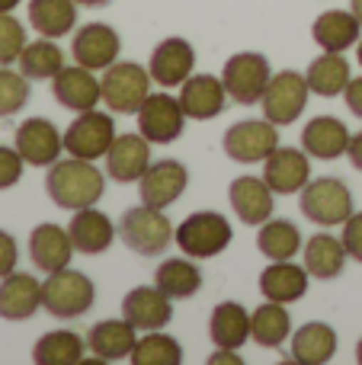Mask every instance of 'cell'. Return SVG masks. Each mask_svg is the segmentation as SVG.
Masks as SVG:
<instances>
[{
	"label": "cell",
	"instance_id": "6da1fadb",
	"mask_svg": "<svg viewBox=\"0 0 362 365\" xmlns=\"http://www.w3.org/2000/svg\"><path fill=\"white\" fill-rule=\"evenodd\" d=\"M45 192L55 202L58 208H90L103 199L106 192V177L100 167H93V160L83 158H68V160H55L45 173Z\"/></svg>",
	"mask_w": 362,
	"mask_h": 365
},
{
	"label": "cell",
	"instance_id": "7a4b0ae2",
	"mask_svg": "<svg viewBox=\"0 0 362 365\" xmlns=\"http://www.w3.org/2000/svg\"><path fill=\"white\" fill-rule=\"evenodd\" d=\"M93 302H96L93 279L71 269V266L48 272V279L42 282V308L58 321H74V317L87 314L93 308Z\"/></svg>",
	"mask_w": 362,
	"mask_h": 365
},
{
	"label": "cell",
	"instance_id": "3957f363",
	"mask_svg": "<svg viewBox=\"0 0 362 365\" xmlns=\"http://www.w3.org/2000/svg\"><path fill=\"white\" fill-rule=\"evenodd\" d=\"M119 237L128 250H135L138 257H157L170 247L173 240V225L164 215V208L151 205H135L125 208L119 218Z\"/></svg>",
	"mask_w": 362,
	"mask_h": 365
},
{
	"label": "cell",
	"instance_id": "277c9868",
	"mask_svg": "<svg viewBox=\"0 0 362 365\" xmlns=\"http://www.w3.org/2000/svg\"><path fill=\"white\" fill-rule=\"evenodd\" d=\"M177 247L192 259H212L218 253H224L234 240L231 221L222 212H192L186 221H180V227L173 231Z\"/></svg>",
	"mask_w": 362,
	"mask_h": 365
},
{
	"label": "cell",
	"instance_id": "5b68a950",
	"mask_svg": "<svg viewBox=\"0 0 362 365\" xmlns=\"http://www.w3.org/2000/svg\"><path fill=\"white\" fill-rule=\"evenodd\" d=\"M103 103L109 113L132 115L151 96V71L135 61H115L103 71Z\"/></svg>",
	"mask_w": 362,
	"mask_h": 365
},
{
	"label": "cell",
	"instance_id": "8992f818",
	"mask_svg": "<svg viewBox=\"0 0 362 365\" xmlns=\"http://www.w3.org/2000/svg\"><path fill=\"white\" fill-rule=\"evenodd\" d=\"M301 215L321 227L343 225L353 215V192L343 180L337 177H318L308 180V186L299 192Z\"/></svg>",
	"mask_w": 362,
	"mask_h": 365
},
{
	"label": "cell",
	"instance_id": "52a82bcc",
	"mask_svg": "<svg viewBox=\"0 0 362 365\" xmlns=\"http://www.w3.org/2000/svg\"><path fill=\"white\" fill-rule=\"evenodd\" d=\"M269 77H273V71H269L267 55H260V51H237L222 68L224 90L241 106H254L257 100H263Z\"/></svg>",
	"mask_w": 362,
	"mask_h": 365
},
{
	"label": "cell",
	"instance_id": "ba28073f",
	"mask_svg": "<svg viewBox=\"0 0 362 365\" xmlns=\"http://www.w3.org/2000/svg\"><path fill=\"white\" fill-rule=\"evenodd\" d=\"M308 77L299 71H282L273 74L267 83V93H263V119H269L273 125H292L295 119H301L308 106Z\"/></svg>",
	"mask_w": 362,
	"mask_h": 365
},
{
	"label": "cell",
	"instance_id": "9c48e42d",
	"mask_svg": "<svg viewBox=\"0 0 362 365\" xmlns=\"http://www.w3.org/2000/svg\"><path fill=\"white\" fill-rule=\"evenodd\" d=\"M115 141V122L109 113L100 109H87L81 113L64 132V151L71 158H83V160H100L106 158L109 145Z\"/></svg>",
	"mask_w": 362,
	"mask_h": 365
},
{
	"label": "cell",
	"instance_id": "30bf717a",
	"mask_svg": "<svg viewBox=\"0 0 362 365\" xmlns=\"http://www.w3.org/2000/svg\"><path fill=\"white\" fill-rule=\"evenodd\" d=\"M279 148V125L269 119H244L224 132V154L237 164H260Z\"/></svg>",
	"mask_w": 362,
	"mask_h": 365
},
{
	"label": "cell",
	"instance_id": "8fae6325",
	"mask_svg": "<svg viewBox=\"0 0 362 365\" xmlns=\"http://www.w3.org/2000/svg\"><path fill=\"white\" fill-rule=\"evenodd\" d=\"M135 115H138V132L151 145H173L186 128L183 103L170 93H151Z\"/></svg>",
	"mask_w": 362,
	"mask_h": 365
},
{
	"label": "cell",
	"instance_id": "7c38bea8",
	"mask_svg": "<svg viewBox=\"0 0 362 365\" xmlns=\"http://www.w3.org/2000/svg\"><path fill=\"white\" fill-rule=\"evenodd\" d=\"M13 148L23 154V160L29 167H51L64 151V135L58 132L51 119L36 115V119H26L16 128Z\"/></svg>",
	"mask_w": 362,
	"mask_h": 365
},
{
	"label": "cell",
	"instance_id": "4fadbf2b",
	"mask_svg": "<svg viewBox=\"0 0 362 365\" xmlns=\"http://www.w3.org/2000/svg\"><path fill=\"white\" fill-rule=\"evenodd\" d=\"M190 186V170H186L180 160H154L145 170V177L138 180V195L145 205L151 208H170L180 195Z\"/></svg>",
	"mask_w": 362,
	"mask_h": 365
},
{
	"label": "cell",
	"instance_id": "5bb4252c",
	"mask_svg": "<svg viewBox=\"0 0 362 365\" xmlns=\"http://www.w3.org/2000/svg\"><path fill=\"white\" fill-rule=\"evenodd\" d=\"M263 180L276 195L301 192L311 180V154L305 148H276L263 160Z\"/></svg>",
	"mask_w": 362,
	"mask_h": 365
},
{
	"label": "cell",
	"instance_id": "9a60e30c",
	"mask_svg": "<svg viewBox=\"0 0 362 365\" xmlns=\"http://www.w3.org/2000/svg\"><path fill=\"white\" fill-rule=\"evenodd\" d=\"M122 51V38L113 26L106 23H87L77 29L74 42H71V55H74L77 64L90 71H106L109 64L119 61Z\"/></svg>",
	"mask_w": 362,
	"mask_h": 365
},
{
	"label": "cell",
	"instance_id": "2e32d148",
	"mask_svg": "<svg viewBox=\"0 0 362 365\" xmlns=\"http://www.w3.org/2000/svg\"><path fill=\"white\" fill-rule=\"evenodd\" d=\"M51 93L71 113H87V109H96L103 100V83L93 77V71L83 68V64L74 61V68L64 64L55 77H51Z\"/></svg>",
	"mask_w": 362,
	"mask_h": 365
},
{
	"label": "cell",
	"instance_id": "e0dca14e",
	"mask_svg": "<svg viewBox=\"0 0 362 365\" xmlns=\"http://www.w3.org/2000/svg\"><path fill=\"white\" fill-rule=\"evenodd\" d=\"M173 298H167L157 285H138L122 298V317L135 330H164L173 317Z\"/></svg>",
	"mask_w": 362,
	"mask_h": 365
},
{
	"label": "cell",
	"instance_id": "ac0fdd59",
	"mask_svg": "<svg viewBox=\"0 0 362 365\" xmlns=\"http://www.w3.org/2000/svg\"><path fill=\"white\" fill-rule=\"evenodd\" d=\"M151 167V141L145 135H115V141L106 151V173L115 182H138Z\"/></svg>",
	"mask_w": 362,
	"mask_h": 365
},
{
	"label": "cell",
	"instance_id": "d6986e66",
	"mask_svg": "<svg viewBox=\"0 0 362 365\" xmlns=\"http://www.w3.org/2000/svg\"><path fill=\"white\" fill-rule=\"evenodd\" d=\"M228 202L244 225L257 227L273 218L276 192L269 189V182L263 177H237V180H231V186H228Z\"/></svg>",
	"mask_w": 362,
	"mask_h": 365
},
{
	"label": "cell",
	"instance_id": "ffe728a7",
	"mask_svg": "<svg viewBox=\"0 0 362 365\" xmlns=\"http://www.w3.org/2000/svg\"><path fill=\"white\" fill-rule=\"evenodd\" d=\"M192 68H196V51L180 36H170L154 45L151 64H148L151 81L160 83V87H180V83L192 74Z\"/></svg>",
	"mask_w": 362,
	"mask_h": 365
},
{
	"label": "cell",
	"instance_id": "44dd1931",
	"mask_svg": "<svg viewBox=\"0 0 362 365\" xmlns=\"http://www.w3.org/2000/svg\"><path fill=\"white\" fill-rule=\"evenodd\" d=\"M180 103H183L186 119H215L222 115L224 103H228V90H224L222 77L212 74H190L180 83Z\"/></svg>",
	"mask_w": 362,
	"mask_h": 365
},
{
	"label": "cell",
	"instance_id": "7402d4cb",
	"mask_svg": "<svg viewBox=\"0 0 362 365\" xmlns=\"http://www.w3.org/2000/svg\"><path fill=\"white\" fill-rule=\"evenodd\" d=\"M42 308V282L32 272H16L0 279V317L4 321H29Z\"/></svg>",
	"mask_w": 362,
	"mask_h": 365
},
{
	"label": "cell",
	"instance_id": "603a6c76",
	"mask_svg": "<svg viewBox=\"0 0 362 365\" xmlns=\"http://www.w3.org/2000/svg\"><path fill=\"white\" fill-rule=\"evenodd\" d=\"M29 257H32V263H36L38 272L64 269V266L71 263V257H74V240H71L68 227L51 225V221L32 227V234H29Z\"/></svg>",
	"mask_w": 362,
	"mask_h": 365
},
{
	"label": "cell",
	"instance_id": "cb8c5ba5",
	"mask_svg": "<svg viewBox=\"0 0 362 365\" xmlns=\"http://www.w3.org/2000/svg\"><path fill=\"white\" fill-rule=\"evenodd\" d=\"M68 234L74 240V250L77 253H87V257H96V253H106L115 240V225L106 212L100 208H77L74 218L68 225Z\"/></svg>",
	"mask_w": 362,
	"mask_h": 365
},
{
	"label": "cell",
	"instance_id": "d4e9b609",
	"mask_svg": "<svg viewBox=\"0 0 362 365\" xmlns=\"http://www.w3.org/2000/svg\"><path fill=\"white\" fill-rule=\"evenodd\" d=\"M350 128L337 115H318L301 128V148L311 154L314 160H337L350 148Z\"/></svg>",
	"mask_w": 362,
	"mask_h": 365
},
{
	"label": "cell",
	"instance_id": "484cf974",
	"mask_svg": "<svg viewBox=\"0 0 362 365\" xmlns=\"http://www.w3.org/2000/svg\"><path fill=\"white\" fill-rule=\"evenodd\" d=\"M260 292L267 302H279V304L299 302L308 292V269L295 266L292 259H273L260 272Z\"/></svg>",
	"mask_w": 362,
	"mask_h": 365
},
{
	"label": "cell",
	"instance_id": "4316f807",
	"mask_svg": "<svg viewBox=\"0 0 362 365\" xmlns=\"http://www.w3.org/2000/svg\"><path fill=\"white\" fill-rule=\"evenodd\" d=\"M135 343H138V336H135V327L125 317L122 321H100L87 334V349H93V356L100 362L132 359Z\"/></svg>",
	"mask_w": 362,
	"mask_h": 365
},
{
	"label": "cell",
	"instance_id": "83f0119b",
	"mask_svg": "<svg viewBox=\"0 0 362 365\" xmlns=\"http://www.w3.org/2000/svg\"><path fill=\"white\" fill-rule=\"evenodd\" d=\"M209 336L218 349H241L250 340V311L237 302H222L212 311Z\"/></svg>",
	"mask_w": 362,
	"mask_h": 365
},
{
	"label": "cell",
	"instance_id": "f1b7e54d",
	"mask_svg": "<svg viewBox=\"0 0 362 365\" xmlns=\"http://www.w3.org/2000/svg\"><path fill=\"white\" fill-rule=\"evenodd\" d=\"M337 356V334L331 324L311 321L292 334V359L301 365H324Z\"/></svg>",
	"mask_w": 362,
	"mask_h": 365
},
{
	"label": "cell",
	"instance_id": "f546056e",
	"mask_svg": "<svg viewBox=\"0 0 362 365\" xmlns=\"http://www.w3.org/2000/svg\"><path fill=\"white\" fill-rule=\"evenodd\" d=\"M359 29L362 26L353 16V10H327L314 19L311 36L324 51H340L343 55L346 48H353L359 42Z\"/></svg>",
	"mask_w": 362,
	"mask_h": 365
},
{
	"label": "cell",
	"instance_id": "4dcf8cb0",
	"mask_svg": "<svg viewBox=\"0 0 362 365\" xmlns=\"http://www.w3.org/2000/svg\"><path fill=\"white\" fill-rule=\"evenodd\" d=\"M346 247L343 240H337L333 234H314L305 244V269L314 279H337L346 266Z\"/></svg>",
	"mask_w": 362,
	"mask_h": 365
},
{
	"label": "cell",
	"instance_id": "1f68e13d",
	"mask_svg": "<svg viewBox=\"0 0 362 365\" xmlns=\"http://www.w3.org/2000/svg\"><path fill=\"white\" fill-rule=\"evenodd\" d=\"M154 285H157L160 292H164L167 298H173V302H186V298H192L199 289H202V272H199V266L190 259H164V263L157 266V272H154Z\"/></svg>",
	"mask_w": 362,
	"mask_h": 365
},
{
	"label": "cell",
	"instance_id": "d6a6232c",
	"mask_svg": "<svg viewBox=\"0 0 362 365\" xmlns=\"http://www.w3.org/2000/svg\"><path fill=\"white\" fill-rule=\"evenodd\" d=\"M77 23L74 0H29V26L45 38H64Z\"/></svg>",
	"mask_w": 362,
	"mask_h": 365
},
{
	"label": "cell",
	"instance_id": "836d02e7",
	"mask_svg": "<svg viewBox=\"0 0 362 365\" xmlns=\"http://www.w3.org/2000/svg\"><path fill=\"white\" fill-rule=\"evenodd\" d=\"M83 349H87V340L81 334H74V330H48L32 346V362L36 365H77V362H83Z\"/></svg>",
	"mask_w": 362,
	"mask_h": 365
},
{
	"label": "cell",
	"instance_id": "e575fe53",
	"mask_svg": "<svg viewBox=\"0 0 362 365\" xmlns=\"http://www.w3.org/2000/svg\"><path fill=\"white\" fill-rule=\"evenodd\" d=\"M250 336L267 349H279L292 336V317H289L286 304L267 302L257 311H250Z\"/></svg>",
	"mask_w": 362,
	"mask_h": 365
},
{
	"label": "cell",
	"instance_id": "d590c367",
	"mask_svg": "<svg viewBox=\"0 0 362 365\" xmlns=\"http://www.w3.org/2000/svg\"><path fill=\"white\" fill-rule=\"evenodd\" d=\"M308 87H311V93L318 96H337L346 90V83L353 81L350 77V64H346V58L340 55V51H324V55H318L311 64H308Z\"/></svg>",
	"mask_w": 362,
	"mask_h": 365
},
{
	"label": "cell",
	"instance_id": "8d00e7d4",
	"mask_svg": "<svg viewBox=\"0 0 362 365\" xmlns=\"http://www.w3.org/2000/svg\"><path fill=\"white\" fill-rule=\"evenodd\" d=\"M257 247H260V253L269 259H292L299 250H305V240H301L299 225H292V221H286V218H269L260 225Z\"/></svg>",
	"mask_w": 362,
	"mask_h": 365
},
{
	"label": "cell",
	"instance_id": "74e56055",
	"mask_svg": "<svg viewBox=\"0 0 362 365\" xmlns=\"http://www.w3.org/2000/svg\"><path fill=\"white\" fill-rule=\"evenodd\" d=\"M16 64L29 81H51V77L64 68V51L55 45V38L42 36V38H36V42H26Z\"/></svg>",
	"mask_w": 362,
	"mask_h": 365
},
{
	"label": "cell",
	"instance_id": "f35d334b",
	"mask_svg": "<svg viewBox=\"0 0 362 365\" xmlns=\"http://www.w3.org/2000/svg\"><path fill=\"white\" fill-rule=\"evenodd\" d=\"M183 362V346L170 334L148 330L132 349V365H180Z\"/></svg>",
	"mask_w": 362,
	"mask_h": 365
},
{
	"label": "cell",
	"instance_id": "ab89813d",
	"mask_svg": "<svg viewBox=\"0 0 362 365\" xmlns=\"http://www.w3.org/2000/svg\"><path fill=\"white\" fill-rule=\"evenodd\" d=\"M29 96H32V87L23 71L0 68V119L16 115L19 109L29 103Z\"/></svg>",
	"mask_w": 362,
	"mask_h": 365
},
{
	"label": "cell",
	"instance_id": "60d3db41",
	"mask_svg": "<svg viewBox=\"0 0 362 365\" xmlns=\"http://www.w3.org/2000/svg\"><path fill=\"white\" fill-rule=\"evenodd\" d=\"M23 48H26V26L10 13H0V68L16 64Z\"/></svg>",
	"mask_w": 362,
	"mask_h": 365
},
{
	"label": "cell",
	"instance_id": "b9f144b4",
	"mask_svg": "<svg viewBox=\"0 0 362 365\" xmlns=\"http://www.w3.org/2000/svg\"><path fill=\"white\" fill-rule=\"evenodd\" d=\"M23 167H26V160L16 148L0 145V189L16 186V182L23 180Z\"/></svg>",
	"mask_w": 362,
	"mask_h": 365
},
{
	"label": "cell",
	"instance_id": "7bdbcfd3",
	"mask_svg": "<svg viewBox=\"0 0 362 365\" xmlns=\"http://www.w3.org/2000/svg\"><path fill=\"white\" fill-rule=\"evenodd\" d=\"M343 247L356 263H362V212H353L350 218L343 221Z\"/></svg>",
	"mask_w": 362,
	"mask_h": 365
},
{
	"label": "cell",
	"instance_id": "ee69618b",
	"mask_svg": "<svg viewBox=\"0 0 362 365\" xmlns=\"http://www.w3.org/2000/svg\"><path fill=\"white\" fill-rule=\"evenodd\" d=\"M19 263V247H16V237L6 231H0V279L10 276Z\"/></svg>",
	"mask_w": 362,
	"mask_h": 365
},
{
	"label": "cell",
	"instance_id": "f6af8a7d",
	"mask_svg": "<svg viewBox=\"0 0 362 365\" xmlns=\"http://www.w3.org/2000/svg\"><path fill=\"white\" fill-rule=\"evenodd\" d=\"M343 96H346V106H350V113L356 115V119H362V77H356V81L346 83Z\"/></svg>",
	"mask_w": 362,
	"mask_h": 365
},
{
	"label": "cell",
	"instance_id": "bcb514c9",
	"mask_svg": "<svg viewBox=\"0 0 362 365\" xmlns=\"http://www.w3.org/2000/svg\"><path fill=\"white\" fill-rule=\"evenodd\" d=\"M346 154H350V164L356 167V170H362V132H356L350 138V148H346Z\"/></svg>",
	"mask_w": 362,
	"mask_h": 365
},
{
	"label": "cell",
	"instance_id": "7dc6e473",
	"mask_svg": "<svg viewBox=\"0 0 362 365\" xmlns=\"http://www.w3.org/2000/svg\"><path fill=\"white\" fill-rule=\"evenodd\" d=\"M19 4H23V0H0V13H13Z\"/></svg>",
	"mask_w": 362,
	"mask_h": 365
},
{
	"label": "cell",
	"instance_id": "c3c4849f",
	"mask_svg": "<svg viewBox=\"0 0 362 365\" xmlns=\"http://www.w3.org/2000/svg\"><path fill=\"white\" fill-rule=\"evenodd\" d=\"M74 4L77 6H93L96 10V6H106V4H113V0H74Z\"/></svg>",
	"mask_w": 362,
	"mask_h": 365
},
{
	"label": "cell",
	"instance_id": "681fc988",
	"mask_svg": "<svg viewBox=\"0 0 362 365\" xmlns=\"http://www.w3.org/2000/svg\"><path fill=\"white\" fill-rule=\"evenodd\" d=\"M350 10H353V16H356L359 26H362V0H350Z\"/></svg>",
	"mask_w": 362,
	"mask_h": 365
},
{
	"label": "cell",
	"instance_id": "f907efd6",
	"mask_svg": "<svg viewBox=\"0 0 362 365\" xmlns=\"http://www.w3.org/2000/svg\"><path fill=\"white\" fill-rule=\"evenodd\" d=\"M356 58H359V68H362V38L356 42Z\"/></svg>",
	"mask_w": 362,
	"mask_h": 365
},
{
	"label": "cell",
	"instance_id": "816d5d0a",
	"mask_svg": "<svg viewBox=\"0 0 362 365\" xmlns=\"http://www.w3.org/2000/svg\"><path fill=\"white\" fill-rule=\"evenodd\" d=\"M356 362H359V365H362V340H359V343H356Z\"/></svg>",
	"mask_w": 362,
	"mask_h": 365
}]
</instances>
